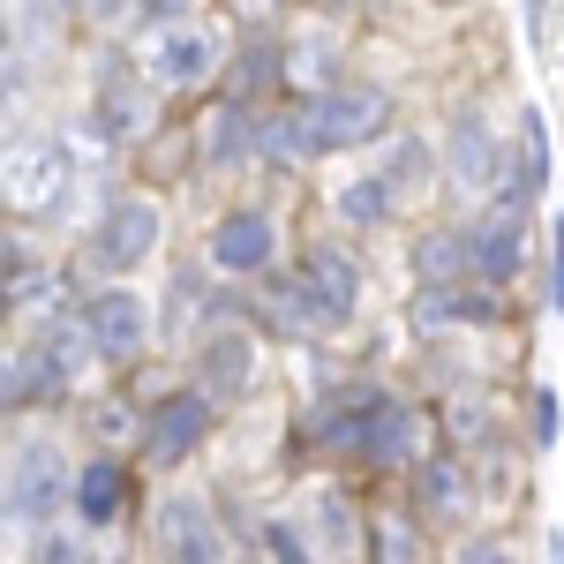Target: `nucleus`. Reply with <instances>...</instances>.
Returning <instances> with one entry per match:
<instances>
[{"instance_id": "1", "label": "nucleus", "mask_w": 564, "mask_h": 564, "mask_svg": "<svg viewBox=\"0 0 564 564\" xmlns=\"http://www.w3.org/2000/svg\"><path fill=\"white\" fill-rule=\"evenodd\" d=\"M263 302H271V324H279V332H308V339L347 332L354 308H361V263H354V249H339V241H308L302 263L263 286Z\"/></svg>"}, {"instance_id": "2", "label": "nucleus", "mask_w": 564, "mask_h": 564, "mask_svg": "<svg viewBox=\"0 0 564 564\" xmlns=\"http://www.w3.org/2000/svg\"><path fill=\"white\" fill-rule=\"evenodd\" d=\"M76 512V467L53 436H23L8 459H0V527L15 534H45Z\"/></svg>"}, {"instance_id": "3", "label": "nucleus", "mask_w": 564, "mask_h": 564, "mask_svg": "<svg viewBox=\"0 0 564 564\" xmlns=\"http://www.w3.org/2000/svg\"><path fill=\"white\" fill-rule=\"evenodd\" d=\"M159 226H166V212H159V196H143V188H129V196H106L98 204V218L84 226V263L98 271V279H135L143 263L159 257Z\"/></svg>"}, {"instance_id": "4", "label": "nucleus", "mask_w": 564, "mask_h": 564, "mask_svg": "<svg viewBox=\"0 0 564 564\" xmlns=\"http://www.w3.org/2000/svg\"><path fill=\"white\" fill-rule=\"evenodd\" d=\"M391 90L377 84H339L324 98H302V129H308V151L316 159H339V151H369L391 135Z\"/></svg>"}, {"instance_id": "5", "label": "nucleus", "mask_w": 564, "mask_h": 564, "mask_svg": "<svg viewBox=\"0 0 564 564\" xmlns=\"http://www.w3.org/2000/svg\"><path fill=\"white\" fill-rule=\"evenodd\" d=\"M384 406H391L384 384H369V377H339V384H324L302 406V444H308V452L361 459V444H369V430H377V414H384Z\"/></svg>"}, {"instance_id": "6", "label": "nucleus", "mask_w": 564, "mask_h": 564, "mask_svg": "<svg viewBox=\"0 0 564 564\" xmlns=\"http://www.w3.org/2000/svg\"><path fill=\"white\" fill-rule=\"evenodd\" d=\"M212 430H218V399L204 384H166L151 406H143V459L151 467H188L204 444H212Z\"/></svg>"}, {"instance_id": "7", "label": "nucleus", "mask_w": 564, "mask_h": 564, "mask_svg": "<svg viewBox=\"0 0 564 564\" xmlns=\"http://www.w3.org/2000/svg\"><path fill=\"white\" fill-rule=\"evenodd\" d=\"M84 332H90V354L98 361H113V369H135L143 354H151V339H159V308L143 302V286H98L84 308Z\"/></svg>"}, {"instance_id": "8", "label": "nucleus", "mask_w": 564, "mask_h": 564, "mask_svg": "<svg viewBox=\"0 0 564 564\" xmlns=\"http://www.w3.org/2000/svg\"><path fill=\"white\" fill-rule=\"evenodd\" d=\"M68 135H23V143H8V159H0V204L15 218H45L61 196H68Z\"/></svg>"}, {"instance_id": "9", "label": "nucleus", "mask_w": 564, "mask_h": 564, "mask_svg": "<svg viewBox=\"0 0 564 564\" xmlns=\"http://www.w3.org/2000/svg\"><path fill=\"white\" fill-rule=\"evenodd\" d=\"M436 159H444V174L459 181V188H475V196H497V188L512 181V151H505V135L489 129L481 106H452Z\"/></svg>"}, {"instance_id": "10", "label": "nucleus", "mask_w": 564, "mask_h": 564, "mask_svg": "<svg viewBox=\"0 0 564 564\" xmlns=\"http://www.w3.org/2000/svg\"><path fill=\"white\" fill-rule=\"evenodd\" d=\"M218 61H226V39H218L212 23H166V31H151L143 45V84L151 90H196L218 76Z\"/></svg>"}, {"instance_id": "11", "label": "nucleus", "mask_w": 564, "mask_h": 564, "mask_svg": "<svg viewBox=\"0 0 564 564\" xmlns=\"http://www.w3.org/2000/svg\"><path fill=\"white\" fill-rule=\"evenodd\" d=\"M151 542H159V564H226V534L204 489H166L151 512Z\"/></svg>"}, {"instance_id": "12", "label": "nucleus", "mask_w": 564, "mask_h": 564, "mask_svg": "<svg viewBox=\"0 0 564 564\" xmlns=\"http://www.w3.org/2000/svg\"><path fill=\"white\" fill-rule=\"evenodd\" d=\"M257 369H263V339L241 332V324H218V332L196 339V377H188V384H204L218 406H234V399H249Z\"/></svg>"}, {"instance_id": "13", "label": "nucleus", "mask_w": 564, "mask_h": 564, "mask_svg": "<svg viewBox=\"0 0 564 564\" xmlns=\"http://www.w3.org/2000/svg\"><path fill=\"white\" fill-rule=\"evenodd\" d=\"M271 263H279V218L271 212L241 204V212H226L212 226V271H226V279H271Z\"/></svg>"}, {"instance_id": "14", "label": "nucleus", "mask_w": 564, "mask_h": 564, "mask_svg": "<svg viewBox=\"0 0 564 564\" xmlns=\"http://www.w3.org/2000/svg\"><path fill=\"white\" fill-rule=\"evenodd\" d=\"M68 377H61V361L45 347V332L31 339H0V414H31L45 399H61Z\"/></svg>"}, {"instance_id": "15", "label": "nucleus", "mask_w": 564, "mask_h": 564, "mask_svg": "<svg viewBox=\"0 0 564 564\" xmlns=\"http://www.w3.org/2000/svg\"><path fill=\"white\" fill-rule=\"evenodd\" d=\"M151 98H159L151 84H135L121 61H106V68H98V98H90V129L106 135V143H135V135H151V121H159Z\"/></svg>"}, {"instance_id": "16", "label": "nucleus", "mask_w": 564, "mask_h": 564, "mask_svg": "<svg viewBox=\"0 0 564 564\" xmlns=\"http://www.w3.org/2000/svg\"><path fill=\"white\" fill-rule=\"evenodd\" d=\"M430 459V414L422 406H406V399H391L384 414H377V430L361 444V467H377V475H414Z\"/></svg>"}, {"instance_id": "17", "label": "nucleus", "mask_w": 564, "mask_h": 564, "mask_svg": "<svg viewBox=\"0 0 564 564\" xmlns=\"http://www.w3.org/2000/svg\"><path fill=\"white\" fill-rule=\"evenodd\" d=\"M406 489H414V520H422V527H459L467 512H475L467 467H459V459H444V452H430V459L406 475Z\"/></svg>"}, {"instance_id": "18", "label": "nucleus", "mask_w": 564, "mask_h": 564, "mask_svg": "<svg viewBox=\"0 0 564 564\" xmlns=\"http://www.w3.org/2000/svg\"><path fill=\"white\" fill-rule=\"evenodd\" d=\"M467 241H475V279L497 294V286H512L527 263V218L520 212H489L467 226Z\"/></svg>"}, {"instance_id": "19", "label": "nucleus", "mask_w": 564, "mask_h": 564, "mask_svg": "<svg viewBox=\"0 0 564 564\" xmlns=\"http://www.w3.org/2000/svg\"><path fill=\"white\" fill-rule=\"evenodd\" d=\"M414 279H422V294H459V286H481L467 226H430V234L414 241Z\"/></svg>"}, {"instance_id": "20", "label": "nucleus", "mask_w": 564, "mask_h": 564, "mask_svg": "<svg viewBox=\"0 0 564 564\" xmlns=\"http://www.w3.org/2000/svg\"><path fill=\"white\" fill-rule=\"evenodd\" d=\"M257 113L263 106H212L204 113V129H196V159L212 166V174H226V166H249L257 159Z\"/></svg>"}, {"instance_id": "21", "label": "nucleus", "mask_w": 564, "mask_h": 564, "mask_svg": "<svg viewBox=\"0 0 564 564\" xmlns=\"http://www.w3.org/2000/svg\"><path fill=\"white\" fill-rule=\"evenodd\" d=\"M129 512V459L98 452L76 467V527H113Z\"/></svg>"}, {"instance_id": "22", "label": "nucleus", "mask_w": 564, "mask_h": 564, "mask_svg": "<svg viewBox=\"0 0 564 564\" xmlns=\"http://www.w3.org/2000/svg\"><path fill=\"white\" fill-rule=\"evenodd\" d=\"M399 204H406V188L384 174V166H361V174L332 196V212H339V226H391L399 218Z\"/></svg>"}, {"instance_id": "23", "label": "nucleus", "mask_w": 564, "mask_h": 564, "mask_svg": "<svg viewBox=\"0 0 564 564\" xmlns=\"http://www.w3.org/2000/svg\"><path fill=\"white\" fill-rule=\"evenodd\" d=\"M316 151H308V129H302V106H286V113H257V166H308Z\"/></svg>"}, {"instance_id": "24", "label": "nucleus", "mask_w": 564, "mask_h": 564, "mask_svg": "<svg viewBox=\"0 0 564 564\" xmlns=\"http://www.w3.org/2000/svg\"><path fill=\"white\" fill-rule=\"evenodd\" d=\"M369 542H377V557H369V564H430V527L414 520V512H384V520H369Z\"/></svg>"}, {"instance_id": "25", "label": "nucleus", "mask_w": 564, "mask_h": 564, "mask_svg": "<svg viewBox=\"0 0 564 564\" xmlns=\"http://www.w3.org/2000/svg\"><path fill=\"white\" fill-rule=\"evenodd\" d=\"M257 557H271V564H324L316 557V534H308L294 512H263L257 520Z\"/></svg>"}, {"instance_id": "26", "label": "nucleus", "mask_w": 564, "mask_h": 564, "mask_svg": "<svg viewBox=\"0 0 564 564\" xmlns=\"http://www.w3.org/2000/svg\"><path fill=\"white\" fill-rule=\"evenodd\" d=\"M286 84H302L308 98L339 90V61H332V45H324V39H294V45H286Z\"/></svg>"}, {"instance_id": "27", "label": "nucleus", "mask_w": 564, "mask_h": 564, "mask_svg": "<svg viewBox=\"0 0 564 564\" xmlns=\"http://www.w3.org/2000/svg\"><path fill=\"white\" fill-rule=\"evenodd\" d=\"M308 505H316V557H339V550L354 542V527H361V520H354V505L339 497V489H316Z\"/></svg>"}, {"instance_id": "28", "label": "nucleus", "mask_w": 564, "mask_h": 564, "mask_svg": "<svg viewBox=\"0 0 564 564\" xmlns=\"http://www.w3.org/2000/svg\"><path fill=\"white\" fill-rule=\"evenodd\" d=\"M527 436H534L542 452H557V436H564V391L557 384H534V391H527Z\"/></svg>"}, {"instance_id": "29", "label": "nucleus", "mask_w": 564, "mask_h": 564, "mask_svg": "<svg viewBox=\"0 0 564 564\" xmlns=\"http://www.w3.org/2000/svg\"><path fill=\"white\" fill-rule=\"evenodd\" d=\"M452 564H520L512 557V542H497V534H475V542H459V557Z\"/></svg>"}, {"instance_id": "30", "label": "nucleus", "mask_w": 564, "mask_h": 564, "mask_svg": "<svg viewBox=\"0 0 564 564\" xmlns=\"http://www.w3.org/2000/svg\"><path fill=\"white\" fill-rule=\"evenodd\" d=\"M550 308H564V218H550Z\"/></svg>"}, {"instance_id": "31", "label": "nucleus", "mask_w": 564, "mask_h": 564, "mask_svg": "<svg viewBox=\"0 0 564 564\" xmlns=\"http://www.w3.org/2000/svg\"><path fill=\"white\" fill-rule=\"evenodd\" d=\"M39 564H76V534H68V527H45L39 534Z\"/></svg>"}, {"instance_id": "32", "label": "nucleus", "mask_w": 564, "mask_h": 564, "mask_svg": "<svg viewBox=\"0 0 564 564\" xmlns=\"http://www.w3.org/2000/svg\"><path fill=\"white\" fill-rule=\"evenodd\" d=\"M188 15H196V0H143V23H159V31L166 23H188Z\"/></svg>"}, {"instance_id": "33", "label": "nucleus", "mask_w": 564, "mask_h": 564, "mask_svg": "<svg viewBox=\"0 0 564 564\" xmlns=\"http://www.w3.org/2000/svg\"><path fill=\"white\" fill-rule=\"evenodd\" d=\"M15 308V249H8V263H0V316Z\"/></svg>"}, {"instance_id": "34", "label": "nucleus", "mask_w": 564, "mask_h": 564, "mask_svg": "<svg viewBox=\"0 0 564 564\" xmlns=\"http://www.w3.org/2000/svg\"><path fill=\"white\" fill-rule=\"evenodd\" d=\"M550 564H564V527H550Z\"/></svg>"}, {"instance_id": "35", "label": "nucleus", "mask_w": 564, "mask_h": 564, "mask_svg": "<svg viewBox=\"0 0 564 564\" xmlns=\"http://www.w3.org/2000/svg\"><path fill=\"white\" fill-rule=\"evenodd\" d=\"M249 564H271V557H249Z\"/></svg>"}]
</instances>
